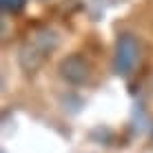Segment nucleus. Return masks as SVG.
Returning <instances> with one entry per match:
<instances>
[{
  "label": "nucleus",
  "instance_id": "f03ea898",
  "mask_svg": "<svg viewBox=\"0 0 153 153\" xmlns=\"http://www.w3.org/2000/svg\"><path fill=\"white\" fill-rule=\"evenodd\" d=\"M60 71H62V78H67V80L73 82V84H80V82H84L89 78V65L80 56L67 58V60L60 65Z\"/></svg>",
  "mask_w": 153,
  "mask_h": 153
},
{
  "label": "nucleus",
  "instance_id": "7ed1b4c3",
  "mask_svg": "<svg viewBox=\"0 0 153 153\" xmlns=\"http://www.w3.org/2000/svg\"><path fill=\"white\" fill-rule=\"evenodd\" d=\"M0 4H2L4 11H9V13H18L20 9L25 7V0H0Z\"/></svg>",
  "mask_w": 153,
  "mask_h": 153
},
{
  "label": "nucleus",
  "instance_id": "f257e3e1",
  "mask_svg": "<svg viewBox=\"0 0 153 153\" xmlns=\"http://www.w3.org/2000/svg\"><path fill=\"white\" fill-rule=\"evenodd\" d=\"M140 56V47L138 40L133 38L131 33H122L115 42V56H113V69L120 76H129L133 71L135 62H138Z\"/></svg>",
  "mask_w": 153,
  "mask_h": 153
}]
</instances>
